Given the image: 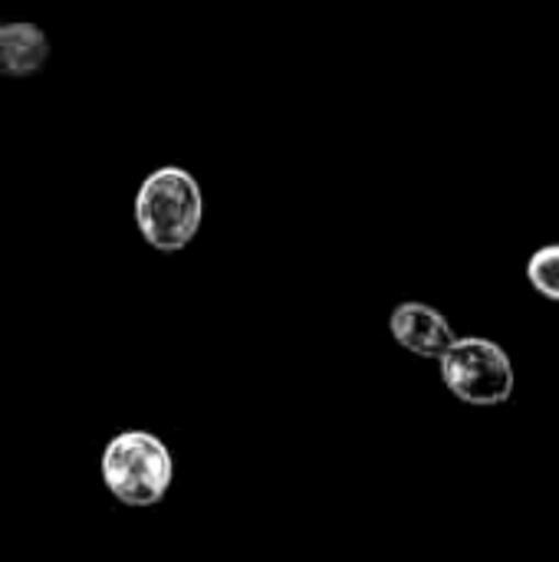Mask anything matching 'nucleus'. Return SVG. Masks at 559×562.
Masks as SVG:
<instances>
[{"mask_svg":"<svg viewBox=\"0 0 559 562\" xmlns=\"http://www.w3.org/2000/svg\"><path fill=\"white\" fill-rule=\"evenodd\" d=\"M204 217V194L188 168L161 165L155 168L135 194V224L145 244L158 254L185 250Z\"/></svg>","mask_w":559,"mask_h":562,"instance_id":"nucleus-1","label":"nucleus"},{"mask_svg":"<svg viewBox=\"0 0 559 562\" xmlns=\"http://www.w3.org/2000/svg\"><path fill=\"white\" fill-rule=\"evenodd\" d=\"M99 471L102 484L119 504L148 510L165 501L175 481V458L152 431H119L105 445Z\"/></svg>","mask_w":559,"mask_h":562,"instance_id":"nucleus-2","label":"nucleus"},{"mask_svg":"<svg viewBox=\"0 0 559 562\" xmlns=\"http://www.w3.org/2000/svg\"><path fill=\"white\" fill-rule=\"evenodd\" d=\"M438 369H441L445 389L474 408L507 405L514 395V385H517L511 356L504 352V346H497L494 339H484V336L455 339L445 349V356L438 359Z\"/></svg>","mask_w":559,"mask_h":562,"instance_id":"nucleus-3","label":"nucleus"},{"mask_svg":"<svg viewBox=\"0 0 559 562\" xmlns=\"http://www.w3.org/2000/svg\"><path fill=\"white\" fill-rule=\"evenodd\" d=\"M389 333L405 352L418 359H441L445 349L458 339L448 316L425 303H399L389 316Z\"/></svg>","mask_w":559,"mask_h":562,"instance_id":"nucleus-4","label":"nucleus"},{"mask_svg":"<svg viewBox=\"0 0 559 562\" xmlns=\"http://www.w3.org/2000/svg\"><path fill=\"white\" fill-rule=\"evenodd\" d=\"M49 59V40L36 23H3L0 26V76L20 79L33 76Z\"/></svg>","mask_w":559,"mask_h":562,"instance_id":"nucleus-5","label":"nucleus"},{"mask_svg":"<svg viewBox=\"0 0 559 562\" xmlns=\"http://www.w3.org/2000/svg\"><path fill=\"white\" fill-rule=\"evenodd\" d=\"M527 280L530 286L550 300L559 303V244H547V247H537L527 260Z\"/></svg>","mask_w":559,"mask_h":562,"instance_id":"nucleus-6","label":"nucleus"}]
</instances>
